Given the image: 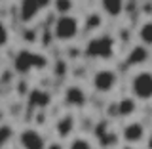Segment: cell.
Returning <instances> with one entry per match:
<instances>
[{
	"label": "cell",
	"instance_id": "1",
	"mask_svg": "<svg viewBox=\"0 0 152 149\" xmlns=\"http://www.w3.org/2000/svg\"><path fill=\"white\" fill-rule=\"evenodd\" d=\"M80 31H82V21L74 16V13H69V16H57L55 23H53V36L57 42L61 44H69L78 38Z\"/></svg>",
	"mask_w": 152,
	"mask_h": 149
},
{
	"label": "cell",
	"instance_id": "2",
	"mask_svg": "<svg viewBox=\"0 0 152 149\" xmlns=\"http://www.w3.org/2000/svg\"><path fill=\"white\" fill-rule=\"evenodd\" d=\"M131 98L137 102H152V71L137 69L129 79Z\"/></svg>",
	"mask_w": 152,
	"mask_h": 149
},
{
	"label": "cell",
	"instance_id": "3",
	"mask_svg": "<svg viewBox=\"0 0 152 149\" xmlns=\"http://www.w3.org/2000/svg\"><path fill=\"white\" fill-rule=\"evenodd\" d=\"M114 48H116V40L108 35H97L89 38L86 44V56L91 59H110L114 56Z\"/></svg>",
	"mask_w": 152,
	"mask_h": 149
},
{
	"label": "cell",
	"instance_id": "4",
	"mask_svg": "<svg viewBox=\"0 0 152 149\" xmlns=\"http://www.w3.org/2000/svg\"><path fill=\"white\" fill-rule=\"evenodd\" d=\"M46 65H48L46 57L32 50H19L13 57V69L17 75H27L32 69H44Z\"/></svg>",
	"mask_w": 152,
	"mask_h": 149
},
{
	"label": "cell",
	"instance_id": "5",
	"mask_svg": "<svg viewBox=\"0 0 152 149\" xmlns=\"http://www.w3.org/2000/svg\"><path fill=\"white\" fill-rule=\"evenodd\" d=\"M118 86V73L110 67H101L91 75V88L97 94H112Z\"/></svg>",
	"mask_w": 152,
	"mask_h": 149
},
{
	"label": "cell",
	"instance_id": "6",
	"mask_svg": "<svg viewBox=\"0 0 152 149\" xmlns=\"http://www.w3.org/2000/svg\"><path fill=\"white\" fill-rule=\"evenodd\" d=\"M146 126L142 124L141 121H127L126 124L122 126V142L126 145H139L146 140Z\"/></svg>",
	"mask_w": 152,
	"mask_h": 149
},
{
	"label": "cell",
	"instance_id": "7",
	"mask_svg": "<svg viewBox=\"0 0 152 149\" xmlns=\"http://www.w3.org/2000/svg\"><path fill=\"white\" fill-rule=\"evenodd\" d=\"M19 143L23 149H48L44 134L36 128H23L19 132Z\"/></svg>",
	"mask_w": 152,
	"mask_h": 149
},
{
	"label": "cell",
	"instance_id": "8",
	"mask_svg": "<svg viewBox=\"0 0 152 149\" xmlns=\"http://www.w3.org/2000/svg\"><path fill=\"white\" fill-rule=\"evenodd\" d=\"M148 61H150V50L146 46L139 44V42H137V44L127 52V56H126L127 67H135V69H142Z\"/></svg>",
	"mask_w": 152,
	"mask_h": 149
},
{
	"label": "cell",
	"instance_id": "9",
	"mask_svg": "<svg viewBox=\"0 0 152 149\" xmlns=\"http://www.w3.org/2000/svg\"><path fill=\"white\" fill-rule=\"evenodd\" d=\"M63 99H65V103L69 105V107L80 109V107H84V105H86V102H88V96H86V92H84L82 86L72 84V86H69V88L65 90Z\"/></svg>",
	"mask_w": 152,
	"mask_h": 149
},
{
	"label": "cell",
	"instance_id": "10",
	"mask_svg": "<svg viewBox=\"0 0 152 149\" xmlns=\"http://www.w3.org/2000/svg\"><path fill=\"white\" fill-rule=\"evenodd\" d=\"M76 130V119L72 113H66L63 117L57 119L55 122V134L57 138H61V140H66V138H70Z\"/></svg>",
	"mask_w": 152,
	"mask_h": 149
},
{
	"label": "cell",
	"instance_id": "11",
	"mask_svg": "<svg viewBox=\"0 0 152 149\" xmlns=\"http://www.w3.org/2000/svg\"><path fill=\"white\" fill-rule=\"evenodd\" d=\"M40 12L42 10L34 4V0H21L19 2V10H17V16L19 19H21L23 23H34L38 16H40Z\"/></svg>",
	"mask_w": 152,
	"mask_h": 149
},
{
	"label": "cell",
	"instance_id": "12",
	"mask_svg": "<svg viewBox=\"0 0 152 149\" xmlns=\"http://www.w3.org/2000/svg\"><path fill=\"white\" fill-rule=\"evenodd\" d=\"M99 8L104 17L118 19L122 17L124 10H126V0H99Z\"/></svg>",
	"mask_w": 152,
	"mask_h": 149
},
{
	"label": "cell",
	"instance_id": "13",
	"mask_svg": "<svg viewBox=\"0 0 152 149\" xmlns=\"http://www.w3.org/2000/svg\"><path fill=\"white\" fill-rule=\"evenodd\" d=\"M28 103L32 107H38V109H44L51 103V96L46 92V90H40V88H34L31 94H28Z\"/></svg>",
	"mask_w": 152,
	"mask_h": 149
},
{
	"label": "cell",
	"instance_id": "14",
	"mask_svg": "<svg viewBox=\"0 0 152 149\" xmlns=\"http://www.w3.org/2000/svg\"><path fill=\"white\" fill-rule=\"evenodd\" d=\"M137 40H139V44L146 46L150 50L152 48V19H146V21H142L139 29H137Z\"/></svg>",
	"mask_w": 152,
	"mask_h": 149
},
{
	"label": "cell",
	"instance_id": "15",
	"mask_svg": "<svg viewBox=\"0 0 152 149\" xmlns=\"http://www.w3.org/2000/svg\"><path fill=\"white\" fill-rule=\"evenodd\" d=\"M137 113V99H133L131 96L129 98H122L120 103H118V115L122 119H129Z\"/></svg>",
	"mask_w": 152,
	"mask_h": 149
},
{
	"label": "cell",
	"instance_id": "16",
	"mask_svg": "<svg viewBox=\"0 0 152 149\" xmlns=\"http://www.w3.org/2000/svg\"><path fill=\"white\" fill-rule=\"evenodd\" d=\"M74 0H53L51 8L55 10L57 16H69V13L74 12Z\"/></svg>",
	"mask_w": 152,
	"mask_h": 149
},
{
	"label": "cell",
	"instance_id": "17",
	"mask_svg": "<svg viewBox=\"0 0 152 149\" xmlns=\"http://www.w3.org/2000/svg\"><path fill=\"white\" fill-rule=\"evenodd\" d=\"M66 149H93V143L86 136H74L72 140L69 142V147Z\"/></svg>",
	"mask_w": 152,
	"mask_h": 149
},
{
	"label": "cell",
	"instance_id": "18",
	"mask_svg": "<svg viewBox=\"0 0 152 149\" xmlns=\"http://www.w3.org/2000/svg\"><path fill=\"white\" fill-rule=\"evenodd\" d=\"M103 25V13H97V12H93V13H89L88 19L82 23V27L86 29H89V31H93V29H99Z\"/></svg>",
	"mask_w": 152,
	"mask_h": 149
},
{
	"label": "cell",
	"instance_id": "19",
	"mask_svg": "<svg viewBox=\"0 0 152 149\" xmlns=\"http://www.w3.org/2000/svg\"><path fill=\"white\" fill-rule=\"evenodd\" d=\"M13 134H15V130L10 124H0V147L8 145V142L13 138Z\"/></svg>",
	"mask_w": 152,
	"mask_h": 149
},
{
	"label": "cell",
	"instance_id": "20",
	"mask_svg": "<svg viewBox=\"0 0 152 149\" xmlns=\"http://www.w3.org/2000/svg\"><path fill=\"white\" fill-rule=\"evenodd\" d=\"M10 44V29L8 25L0 19V50H4Z\"/></svg>",
	"mask_w": 152,
	"mask_h": 149
},
{
	"label": "cell",
	"instance_id": "21",
	"mask_svg": "<svg viewBox=\"0 0 152 149\" xmlns=\"http://www.w3.org/2000/svg\"><path fill=\"white\" fill-rule=\"evenodd\" d=\"M34 4H36L40 10H48L51 4H53V0H34Z\"/></svg>",
	"mask_w": 152,
	"mask_h": 149
},
{
	"label": "cell",
	"instance_id": "22",
	"mask_svg": "<svg viewBox=\"0 0 152 149\" xmlns=\"http://www.w3.org/2000/svg\"><path fill=\"white\" fill-rule=\"evenodd\" d=\"M145 143H146V149H152V130L146 134V140H145Z\"/></svg>",
	"mask_w": 152,
	"mask_h": 149
},
{
	"label": "cell",
	"instance_id": "23",
	"mask_svg": "<svg viewBox=\"0 0 152 149\" xmlns=\"http://www.w3.org/2000/svg\"><path fill=\"white\" fill-rule=\"evenodd\" d=\"M118 149H137V147H135V145H126V143H124V145L118 147Z\"/></svg>",
	"mask_w": 152,
	"mask_h": 149
},
{
	"label": "cell",
	"instance_id": "24",
	"mask_svg": "<svg viewBox=\"0 0 152 149\" xmlns=\"http://www.w3.org/2000/svg\"><path fill=\"white\" fill-rule=\"evenodd\" d=\"M48 149H63V147H61L59 143H53V145H50V147H48Z\"/></svg>",
	"mask_w": 152,
	"mask_h": 149
},
{
	"label": "cell",
	"instance_id": "25",
	"mask_svg": "<svg viewBox=\"0 0 152 149\" xmlns=\"http://www.w3.org/2000/svg\"><path fill=\"white\" fill-rule=\"evenodd\" d=\"M0 119H2V113H0Z\"/></svg>",
	"mask_w": 152,
	"mask_h": 149
},
{
	"label": "cell",
	"instance_id": "26",
	"mask_svg": "<svg viewBox=\"0 0 152 149\" xmlns=\"http://www.w3.org/2000/svg\"><path fill=\"white\" fill-rule=\"evenodd\" d=\"M2 2H4V0H0V4H2Z\"/></svg>",
	"mask_w": 152,
	"mask_h": 149
}]
</instances>
